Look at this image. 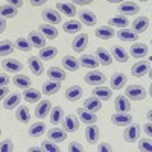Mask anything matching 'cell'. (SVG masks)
Listing matches in <instances>:
<instances>
[{
  "label": "cell",
  "mask_w": 152,
  "mask_h": 152,
  "mask_svg": "<svg viewBox=\"0 0 152 152\" xmlns=\"http://www.w3.org/2000/svg\"><path fill=\"white\" fill-rule=\"evenodd\" d=\"M14 151V143H12V140H3L2 143H0V152H12Z\"/></svg>",
  "instance_id": "49"
},
{
  "label": "cell",
  "mask_w": 152,
  "mask_h": 152,
  "mask_svg": "<svg viewBox=\"0 0 152 152\" xmlns=\"http://www.w3.org/2000/svg\"><path fill=\"white\" fill-rule=\"evenodd\" d=\"M0 135H2V129H0Z\"/></svg>",
  "instance_id": "63"
},
{
  "label": "cell",
  "mask_w": 152,
  "mask_h": 152,
  "mask_svg": "<svg viewBox=\"0 0 152 152\" xmlns=\"http://www.w3.org/2000/svg\"><path fill=\"white\" fill-rule=\"evenodd\" d=\"M138 151H142V152H151L152 151V140H151V137L142 138V140L138 142Z\"/></svg>",
  "instance_id": "48"
},
{
  "label": "cell",
  "mask_w": 152,
  "mask_h": 152,
  "mask_svg": "<svg viewBox=\"0 0 152 152\" xmlns=\"http://www.w3.org/2000/svg\"><path fill=\"white\" fill-rule=\"evenodd\" d=\"M41 148H43V151H46V152H59V146H58L55 142L49 140V138L41 143Z\"/></svg>",
  "instance_id": "47"
},
{
  "label": "cell",
  "mask_w": 152,
  "mask_h": 152,
  "mask_svg": "<svg viewBox=\"0 0 152 152\" xmlns=\"http://www.w3.org/2000/svg\"><path fill=\"white\" fill-rule=\"evenodd\" d=\"M148 120L152 122V111H148Z\"/></svg>",
  "instance_id": "61"
},
{
  "label": "cell",
  "mask_w": 152,
  "mask_h": 152,
  "mask_svg": "<svg viewBox=\"0 0 152 152\" xmlns=\"http://www.w3.org/2000/svg\"><path fill=\"white\" fill-rule=\"evenodd\" d=\"M94 34H96L97 38H100V40H110V38H113L114 35H116L113 26H99Z\"/></svg>",
  "instance_id": "36"
},
{
  "label": "cell",
  "mask_w": 152,
  "mask_h": 152,
  "mask_svg": "<svg viewBox=\"0 0 152 152\" xmlns=\"http://www.w3.org/2000/svg\"><path fill=\"white\" fill-rule=\"evenodd\" d=\"M131 73L135 78H142L148 73V76H151V64L149 61H138L131 67Z\"/></svg>",
  "instance_id": "5"
},
{
  "label": "cell",
  "mask_w": 152,
  "mask_h": 152,
  "mask_svg": "<svg viewBox=\"0 0 152 152\" xmlns=\"http://www.w3.org/2000/svg\"><path fill=\"white\" fill-rule=\"evenodd\" d=\"M41 17L49 24H59L61 23V12H58V9H52V8L44 9L41 12Z\"/></svg>",
  "instance_id": "6"
},
{
  "label": "cell",
  "mask_w": 152,
  "mask_h": 152,
  "mask_svg": "<svg viewBox=\"0 0 152 152\" xmlns=\"http://www.w3.org/2000/svg\"><path fill=\"white\" fill-rule=\"evenodd\" d=\"M61 64H62V67H64L67 72H76V70L81 67L79 66V61L76 59L75 56H72V55H66L64 58H62Z\"/></svg>",
  "instance_id": "25"
},
{
  "label": "cell",
  "mask_w": 152,
  "mask_h": 152,
  "mask_svg": "<svg viewBox=\"0 0 152 152\" xmlns=\"http://www.w3.org/2000/svg\"><path fill=\"white\" fill-rule=\"evenodd\" d=\"M78 14H79V21L84 23L85 26H94V24L97 23V17H96V14L93 11L84 9V11H79Z\"/></svg>",
  "instance_id": "12"
},
{
  "label": "cell",
  "mask_w": 152,
  "mask_h": 152,
  "mask_svg": "<svg viewBox=\"0 0 152 152\" xmlns=\"http://www.w3.org/2000/svg\"><path fill=\"white\" fill-rule=\"evenodd\" d=\"M12 82H14L18 88H23V90H26L32 85V81L29 76H24V75H15L14 78H12Z\"/></svg>",
  "instance_id": "40"
},
{
  "label": "cell",
  "mask_w": 152,
  "mask_h": 152,
  "mask_svg": "<svg viewBox=\"0 0 152 152\" xmlns=\"http://www.w3.org/2000/svg\"><path fill=\"white\" fill-rule=\"evenodd\" d=\"M108 24L110 26H116V28H120V29H125L129 23V20L126 18V15H117V17H113L108 20Z\"/></svg>",
  "instance_id": "43"
},
{
  "label": "cell",
  "mask_w": 152,
  "mask_h": 152,
  "mask_svg": "<svg viewBox=\"0 0 152 152\" xmlns=\"http://www.w3.org/2000/svg\"><path fill=\"white\" fill-rule=\"evenodd\" d=\"M125 96L131 99V100H143L146 99V90L142 87V85H129V87H126V90H125Z\"/></svg>",
  "instance_id": "1"
},
{
  "label": "cell",
  "mask_w": 152,
  "mask_h": 152,
  "mask_svg": "<svg viewBox=\"0 0 152 152\" xmlns=\"http://www.w3.org/2000/svg\"><path fill=\"white\" fill-rule=\"evenodd\" d=\"M94 0H73V5H81V6H85V5H91Z\"/></svg>",
  "instance_id": "53"
},
{
  "label": "cell",
  "mask_w": 152,
  "mask_h": 152,
  "mask_svg": "<svg viewBox=\"0 0 152 152\" xmlns=\"http://www.w3.org/2000/svg\"><path fill=\"white\" fill-rule=\"evenodd\" d=\"M38 31H40L46 38H49V40H55L58 37V29L53 24H41V26L38 28Z\"/></svg>",
  "instance_id": "38"
},
{
  "label": "cell",
  "mask_w": 152,
  "mask_h": 152,
  "mask_svg": "<svg viewBox=\"0 0 152 152\" xmlns=\"http://www.w3.org/2000/svg\"><path fill=\"white\" fill-rule=\"evenodd\" d=\"M50 110H52V104H50V100H47V99L38 100V105L35 108V116L38 119H44V117L49 116Z\"/></svg>",
  "instance_id": "7"
},
{
  "label": "cell",
  "mask_w": 152,
  "mask_h": 152,
  "mask_svg": "<svg viewBox=\"0 0 152 152\" xmlns=\"http://www.w3.org/2000/svg\"><path fill=\"white\" fill-rule=\"evenodd\" d=\"M93 96H96L100 100H108L113 96V90L110 87H104V85H97L93 88Z\"/></svg>",
  "instance_id": "28"
},
{
  "label": "cell",
  "mask_w": 152,
  "mask_h": 152,
  "mask_svg": "<svg viewBox=\"0 0 152 152\" xmlns=\"http://www.w3.org/2000/svg\"><path fill=\"white\" fill-rule=\"evenodd\" d=\"M116 35L122 41H128V43H135L138 38V34H135L134 31H128V29H120Z\"/></svg>",
  "instance_id": "41"
},
{
  "label": "cell",
  "mask_w": 152,
  "mask_h": 152,
  "mask_svg": "<svg viewBox=\"0 0 152 152\" xmlns=\"http://www.w3.org/2000/svg\"><path fill=\"white\" fill-rule=\"evenodd\" d=\"M131 26H132V31L135 34H143L149 29V18L146 17H138L135 18L132 23H131Z\"/></svg>",
  "instance_id": "18"
},
{
  "label": "cell",
  "mask_w": 152,
  "mask_h": 152,
  "mask_svg": "<svg viewBox=\"0 0 152 152\" xmlns=\"http://www.w3.org/2000/svg\"><path fill=\"white\" fill-rule=\"evenodd\" d=\"M15 119L20 123H29L31 122V111L28 107H18V110L15 111Z\"/></svg>",
  "instance_id": "39"
},
{
  "label": "cell",
  "mask_w": 152,
  "mask_h": 152,
  "mask_svg": "<svg viewBox=\"0 0 152 152\" xmlns=\"http://www.w3.org/2000/svg\"><path fill=\"white\" fill-rule=\"evenodd\" d=\"M126 81H128V78H126L125 73H120V72H116L113 75L111 78V90H120V88L126 84Z\"/></svg>",
  "instance_id": "22"
},
{
  "label": "cell",
  "mask_w": 152,
  "mask_h": 152,
  "mask_svg": "<svg viewBox=\"0 0 152 152\" xmlns=\"http://www.w3.org/2000/svg\"><path fill=\"white\" fill-rule=\"evenodd\" d=\"M140 2H148V0H140Z\"/></svg>",
  "instance_id": "62"
},
{
  "label": "cell",
  "mask_w": 152,
  "mask_h": 152,
  "mask_svg": "<svg viewBox=\"0 0 152 152\" xmlns=\"http://www.w3.org/2000/svg\"><path fill=\"white\" fill-rule=\"evenodd\" d=\"M49 116H50V123L58 125V123H61L62 119H64V110H62L61 105L52 107V110H50V113H49Z\"/></svg>",
  "instance_id": "34"
},
{
  "label": "cell",
  "mask_w": 152,
  "mask_h": 152,
  "mask_svg": "<svg viewBox=\"0 0 152 152\" xmlns=\"http://www.w3.org/2000/svg\"><path fill=\"white\" fill-rule=\"evenodd\" d=\"M58 55V49L53 47V46H44L43 49H40V53H38V58L43 59V61H50L53 59L55 56Z\"/></svg>",
  "instance_id": "30"
},
{
  "label": "cell",
  "mask_w": 152,
  "mask_h": 152,
  "mask_svg": "<svg viewBox=\"0 0 152 152\" xmlns=\"http://www.w3.org/2000/svg\"><path fill=\"white\" fill-rule=\"evenodd\" d=\"M132 122H134V119H132V116L128 111H126V113L117 111L116 114H113V116H111V123L116 125V126H128Z\"/></svg>",
  "instance_id": "4"
},
{
  "label": "cell",
  "mask_w": 152,
  "mask_h": 152,
  "mask_svg": "<svg viewBox=\"0 0 152 152\" xmlns=\"http://www.w3.org/2000/svg\"><path fill=\"white\" fill-rule=\"evenodd\" d=\"M56 9L59 12H62L64 15H67V17H75L76 14H78V11H76V5H73V3L59 2V3H56Z\"/></svg>",
  "instance_id": "29"
},
{
  "label": "cell",
  "mask_w": 152,
  "mask_h": 152,
  "mask_svg": "<svg viewBox=\"0 0 152 152\" xmlns=\"http://www.w3.org/2000/svg\"><path fill=\"white\" fill-rule=\"evenodd\" d=\"M20 100H21V94L20 93H9L3 99V108L5 110H14L15 107H18Z\"/></svg>",
  "instance_id": "16"
},
{
  "label": "cell",
  "mask_w": 152,
  "mask_h": 152,
  "mask_svg": "<svg viewBox=\"0 0 152 152\" xmlns=\"http://www.w3.org/2000/svg\"><path fill=\"white\" fill-rule=\"evenodd\" d=\"M15 47L17 49H20L21 52H29V50L32 49V46H31V43H29V40L28 38H24V37H18L17 40H15Z\"/></svg>",
  "instance_id": "46"
},
{
  "label": "cell",
  "mask_w": 152,
  "mask_h": 152,
  "mask_svg": "<svg viewBox=\"0 0 152 152\" xmlns=\"http://www.w3.org/2000/svg\"><path fill=\"white\" fill-rule=\"evenodd\" d=\"M43 148H29V152H41Z\"/></svg>",
  "instance_id": "59"
},
{
  "label": "cell",
  "mask_w": 152,
  "mask_h": 152,
  "mask_svg": "<svg viewBox=\"0 0 152 152\" xmlns=\"http://www.w3.org/2000/svg\"><path fill=\"white\" fill-rule=\"evenodd\" d=\"M123 138H125V142H128V143L137 142L138 138H140V126L137 123H129L126 126L125 132H123Z\"/></svg>",
  "instance_id": "3"
},
{
  "label": "cell",
  "mask_w": 152,
  "mask_h": 152,
  "mask_svg": "<svg viewBox=\"0 0 152 152\" xmlns=\"http://www.w3.org/2000/svg\"><path fill=\"white\" fill-rule=\"evenodd\" d=\"M17 14H18L17 8H14L9 3L0 6V17H3V18H14V17H17Z\"/></svg>",
  "instance_id": "42"
},
{
  "label": "cell",
  "mask_w": 152,
  "mask_h": 152,
  "mask_svg": "<svg viewBox=\"0 0 152 152\" xmlns=\"http://www.w3.org/2000/svg\"><path fill=\"white\" fill-rule=\"evenodd\" d=\"M79 61V66L84 69H96L99 66V61L94 55H81Z\"/></svg>",
  "instance_id": "23"
},
{
  "label": "cell",
  "mask_w": 152,
  "mask_h": 152,
  "mask_svg": "<svg viewBox=\"0 0 152 152\" xmlns=\"http://www.w3.org/2000/svg\"><path fill=\"white\" fill-rule=\"evenodd\" d=\"M28 64H29L31 72H32L35 76L43 75V72H44V66H43V62L40 61V58H37V56H31V58L28 59Z\"/></svg>",
  "instance_id": "27"
},
{
  "label": "cell",
  "mask_w": 152,
  "mask_h": 152,
  "mask_svg": "<svg viewBox=\"0 0 152 152\" xmlns=\"http://www.w3.org/2000/svg\"><path fill=\"white\" fill-rule=\"evenodd\" d=\"M5 29H6V18L0 17V34H2Z\"/></svg>",
  "instance_id": "58"
},
{
  "label": "cell",
  "mask_w": 152,
  "mask_h": 152,
  "mask_svg": "<svg viewBox=\"0 0 152 152\" xmlns=\"http://www.w3.org/2000/svg\"><path fill=\"white\" fill-rule=\"evenodd\" d=\"M21 97H24V100H26L28 104H37L38 100L41 99V91L37 90V88H26L24 90V93L21 94Z\"/></svg>",
  "instance_id": "19"
},
{
  "label": "cell",
  "mask_w": 152,
  "mask_h": 152,
  "mask_svg": "<svg viewBox=\"0 0 152 152\" xmlns=\"http://www.w3.org/2000/svg\"><path fill=\"white\" fill-rule=\"evenodd\" d=\"M84 108L96 113V111H99V110H102V100L97 99L96 96L88 97V99H85V102H84Z\"/></svg>",
  "instance_id": "37"
},
{
  "label": "cell",
  "mask_w": 152,
  "mask_h": 152,
  "mask_svg": "<svg viewBox=\"0 0 152 152\" xmlns=\"http://www.w3.org/2000/svg\"><path fill=\"white\" fill-rule=\"evenodd\" d=\"M138 11H140V6L132 2H122L117 6V12H120V15H132L137 14Z\"/></svg>",
  "instance_id": "11"
},
{
  "label": "cell",
  "mask_w": 152,
  "mask_h": 152,
  "mask_svg": "<svg viewBox=\"0 0 152 152\" xmlns=\"http://www.w3.org/2000/svg\"><path fill=\"white\" fill-rule=\"evenodd\" d=\"M108 3H122V2H125V0H107Z\"/></svg>",
  "instance_id": "60"
},
{
  "label": "cell",
  "mask_w": 152,
  "mask_h": 152,
  "mask_svg": "<svg viewBox=\"0 0 152 152\" xmlns=\"http://www.w3.org/2000/svg\"><path fill=\"white\" fill-rule=\"evenodd\" d=\"M82 96H84V90L79 85H72L66 90V99L70 100V102H76V100H79Z\"/></svg>",
  "instance_id": "17"
},
{
  "label": "cell",
  "mask_w": 152,
  "mask_h": 152,
  "mask_svg": "<svg viewBox=\"0 0 152 152\" xmlns=\"http://www.w3.org/2000/svg\"><path fill=\"white\" fill-rule=\"evenodd\" d=\"M15 44L9 41V40H3L0 41V56H8L12 53V50H14Z\"/></svg>",
  "instance_id": "45"
},
{
  "label": "cell",
  "mask_w": 152,
  "mask_h": 152,
  "mask_svg": "<svg viewBox=\"0 0 152 152\" xmlns=\"http://www.w3.org/2000/svg\"><path fill=\"white\" fill-rule=\"evenodd\" d=\"M111 56L119 62H126L129 59V53L120 46H113L111 47Z\"/></svg>",
  "instance_id": "26"
},
{
  "label": "cell",
  "mask_w": 152,
  "mask_h": 152,
  "mask_svg": "<svg viewBox=\"0 0 152 152\" xmlns=\"http://www.w3.org/2000/svg\"><path fill=\"white\" fill-rule=\"evenodd\" d=\"M84 81L85 84H90V85H102L107 81V76L100 72H91L84 76Z\"/></svg>",
  "instance_id": "8"
},
{
  "label": "cell",
  "mask_w": 152,
  "mask_h": 152,
  "mask_svg": "<svg viewBox=\"0 0 152 152\" xmlns=\"http://www.w3.org/2000/svg\"><path fill=\"white\" fill-rule=\"evenodd\" d=\"M28 40L31 43L32 47H37V49H43L46 46V37L40 32V31H32L28 37Z\"/></svg>",
  "instance_id": "9"
},
{
  "label": "cell",
  "mask_w": 152,
  "mask_h": 152,
  "mask_svg": "<svg viewBox=\"0 0 152 152\" xmlns=\"http://www.w3.org/2000/svg\"><path fill=\"white\" fill-rule=\"evenodd\" d=\"M47 137H49V140H52L55 143H61L67 138V132L61 128H52V129H49Z\"/></svg>",
  "instance_id": "24"
},
{
  "label": "cell",
  "mask_w": 152,
  "mask_h": 152,
  "mask_svg": "<svg viewBox=\"0 0 152 152\" xmlns=\"http://www.w3.org/2000/svg\"><path fill=\"white\" fill-rule=\"evenodd\" d=\"M9 94V90H8V87H0V100H3L6 96Z\"/></svg>",
  "instance_id": "55"
},
{
  "label": "cell",
  "mask_w": 152,
  "mask_h": 152,
  "mask_svg": "<svg viewBox=\"0 0 152 152\" xmlns=\"http://www.w3.org/2000/svg\"><path fill=\"white\" fill-rule=\"evenodd\" d=\"M28 134L32 137V138H37V137H40L43 134H46V125L43 122H35L29 126V131Z\"/></svg>",
  "instance_id": "35"
},
{
  "label": "cell",
  "mask_w": 152,
  "mask_h": 152,
  "mask_svg": "<svg viewBox=\"0 0 152 152\" xmlns=\"http://www.w3.org/2000/svg\"><path fill=\"white\" fill-rule=\"evenodd\" d=\"M59 87H61V82H59V81L49 79V81H46V82L43 84V93L47 94V96H52V94L58 93Z\"/></svg>",
  "instance_id": "33"
},
{
  "label": "cell",
  "mask_w": 152,
  "mask_h": 152,
  "mask_svg": "<svg viewBox=\"0 0 152 152\" xmlns=\"http://www.w3.org/2000/svg\"><path fill=\"white\" fill-rule=\"evenodd\" d=\"M97 151H99V152H111V151H113V146H111L110 143H100V145L97 146Z\"/></svg>",
  "instance_id": "51"
},
{
  "label": "cell",
  "mask_w": 152,
  "mask_h": 152,
  "mask_svg": "<svg viewBox=\"0 0 152 152\" xmlns=\"http://www.w3.org/2000/svg\"><path fill=\"white\" fill-rule=\"evenodd\" d=\"M114 108H116L117 111H122V113H126L131 110V102L129 99L126 96H117L116 99H114Z\"/></svg>",
  "instance_id": "32"
},
{
  "label": "cell",
  "mask_w": 152,
  "mask_h": 152,
  "mask_svg": "<svg viewBox=\"0 0 152 152\" xmlns=\"http://www.w3.org/2000/svg\"><path fill=\"white\" fill-rule=\"evenodd\" d=\"M2 67L9 73H18L23 70V64L18 59H5L2 61Z\"/></svg>",
  "instance_id": "21"
},
{
  "label": "cell",
  "mask_w": 152,
  "mask_h": 152,
  "mask_svg": "<svg viewBox=\"0 0 152 152\" xmlns=\"http://www.w3.org/2000/svg\"><path fill=\"white\" fill-rule=\"evenodd\" d=\"M87 46H88V35L87 34H79L78 37H75V40L72 43L73 50L78 53H81L84 49H87Z\"/></svg>",
  "instance_id": "14"
},
{
  "label": "cell",
  "mask_w": 152,
  "mask_h": 152,
  "mask_svg": "<svg viewBox=\"0 0 152 152\" xmlns=\"http://www.w3.org/2000/svg\"><path fill=\"white\" fill-rule=\"evenodd\" d=\"M99 128H97V125L96 123H90L87 126V129H85V138H87V142L90 143V145H94L97 143L99 140Z\"/></svg>",
  "instance_id": "15"
},
{
  "label": "cell",
  "mask_w": 152,
  "mask_h": 152,
  "mask_svg": "<svg viewBox=\"0 0 152 152\" xmlns=\"http://www.w3.org/2000/svg\"><path fill=\"white\" fill-rule=\"evenodd\" d=\"M69 151H70V152H84V148H82V145L78 143V142H72V143L69 145Z\"/></svg>",
  "instance_id": "50"
},
{
  "label": "cell",
  "mask_w": 152,
  "mask_h": 152,
  "mask_svg": "<svg viewBox=\"0 0 152 152\" xmlns=\"http://www.w3.org/2000/svg\"><path fill=\"white\" fill-rule=\"evenodd\" d=\"M143 131H145V134L148 135V137H151V134H152V128H151V120H148L145 125H143Z\"/></svg>",
  "instance_id": "54"
},
{
  "label": "cell",
  "mask_w": 152,
  "mask_h": 152,
  "mask_svg": "<svg viewBox=\"0 0 152 152\" xmlns=\"http://www.w3.org/2000/svg\"><path fill=\"white\" fill-rule=\"evenodd\" d=\"M47 0H31V5L32 6H43Z\"/></svg>",
  "instance_id": "57"
},
{
  "label": "cell",
  "mask_w": 152,
  "mask_h": 152,
  "mask_svg": "<svg viewBox=\"0 0 152 152\" xmlns=\"http://www.w3.org/2000/svg\"><path fill=\"white\" fill-rule=\"evenodd\" d=\"M149 53V47L143 43H134L132 47L129 49V55L137 58V59H142V58H146V55Z\"/></svg>",
  "instance_id": "10"
},
{
  "label": "cell",
  "mask_w": 152,
  "mask_h": 152,
  "mask_svg": "<svg viewBox=\"0 0 152 152\" xmlns=\"http://www.w3.org/2000/svg\"><path fill=\"white\" fill-rule=\"evenodd\" d=\"M9 76L8 75H5V73H0V87H5V85H8L9 84Z\"/></svg>",
  "instance_id": "52"
},
{
  "label": "cell",
  "mask_w": 152,
  "mask_h": 152,
  "mask_svg": "<svg viewBox=\"0 0 152 152\" xmlns=\"http://www.w3.org/2000/svg\"><path fill=\"white\" fill-rule=\"evenodd\" d=\"M82 29V23L79 20H69L62 24V31L66 34H78Z\"/></svg>",
  "instance_id": "31"
},
{
  "label": "cell",
  "mask_w": 152,
  "mask_h": 152,
  "mask_svg": "<svg viewBox=\"0 0 152 152\" xmlns=\"http://www.w3.org/2000/svg\"><path fill=\"white\" fill-rule=\"evenodd\" d=\"M78 119L87 125L90 123H96L97 122V116L96 113L90 111V110H85V108H78Z\"/></svg>",
  "instance_id": "13"
},
{
  "label": "cell",
  "mask_w": 152,
  "mask_h": 152,
  "mask_svg": "<svg viewBox=\"0 0 152 152\" xmlns=\"http://www.w3.org/2000/svg\"><path fill=\"white\" fill-rule=\"evenodd\" d=\"M61 123H62V129L66 132H75V131L79 129V119H78V116H75V114H67V116H64Z\"/></svg>",
  "instance_id": "2"
},
{
  "label": "cell",
  "mask_w": 152,
  "mask_h": 152,
  "mask_svg": "<svg viewBox=\"0 0 152 152\" xmlns=\"http://www.w3.org/2000/svg\"><path fill=\"white\" fill-rule=\"evenodd\" d=\"M94 56L97 58L99 64H102V66H110L111 62H113V56H111V53L108 52L107 49H104V47H97Z\"/></svg>",
  "instance_id": "20"
},
{
  "label": "cell",
  "mask_w": 152,
  "mask_h": 152,
  "mask_svg": "<svg viewBox=\"0 0 152 152\" xmlns=\"http://www.w3.org/2000/svg\"><path fill=\"white\" fill-rule=\"evenodd\" d=\"M47 75H49V79H53V81H59V82H62L66 79V73H64V70H61L59 67H50L49 70H47Z\"/></svg>",
  "instance_id": "44"
},
{
  "label": "cell",
  "mask_w": 152,
  "mask_h": 152,
  "mask_svg": "<svg viewBox=\"0 0 152 152\" xmlns=\"http://www.w3.org/2000/svg\"><path fill=\"white\" fill-rule=\"evenodd\" d=\"M8 3L18 9V8H21V6H23V0H8Z\"/></svg>",
  "instance_id": "56"
}]
</instances>
